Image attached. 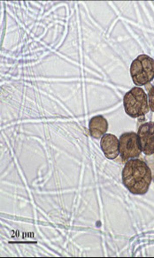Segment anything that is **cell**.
Here are the masks:
<instances>
[{
	"label": "cell",
	"instance_id": "cell-2",
	"mask_svg": "<svg viewBox=\"0 0 154 258\" xmlns=\"http://www.w3.org/2000/svg\"><path fill=\"white\" fill-rule=\"evenodd\" d=\"M123 105L127 115L130 118H139L150 111L148 97L144 90L140 87H134L123 97Z\"/></svg>",
	"mask_w": 154,
	"mask_h": 258
},
{
	"label": "cell",
	"instance_id": "cell-1",
	"mask_svg": "<svg viewBox=\"0 0 154 258\" xmlns=\"http://www.w3.org/2000/svg\"><path fill=\"white\" fill-rule=\"evenodd\" d=\"M149 165L137 158L126 162L122 170V183L133 195H145L152 180Z\"/></svg>",
	"mask_w": 154,
	"mask_h": 258
},
{
	"label": "cell",
	"instance_id": "cell-8",
	"mask_svg": "<svg viewBox=\"0 0 154 258\" xmlns=\"http://www.w3.org/2000/svg\"><path fill=\"white\" fill-rule=\"evenodd\" d=\"M148 104L150 111L154 112V86L151 87L148 92Z\"/></svg>",
	"mask_w": 154,
	"mask_h": 258
},
{
	"label": "cell",
	"instance_id": "cell-4",
	"mask_svg": "<svg viewBox=\"0 0 154 258\" xmlns=\"http://www.w3.org/2000/svg\"><path fill=\"white\" fill-rule=\"evenodd\" d=\"M119 149L122 162L139 158L142 151L137 134L134 132L122 134L119 139Z\"/></svg>",
	"mask_w": 154,
	"mask_h": 258
},
{
	"label": "cell",
	"instance_id": "cell-3",
	"mask_svg": "<svg viewBox=\"0 0 154 258\" xmlns=\"http://www.w3.org/2000/svg\"><path fill=\"white\" fill-rule=\"evenodd\" d=\"M130 76L136 86H143L154 79V59L145 54H141L130 66Z\"/></svg>",
	"mask_w": 154,
	"mask_h": 258
},
{
	"label": "cell",
	"instance_id": "cell-7",
	"mask_svg": "<svg viewBox=\"0 0 154 258\" xmlns=\"http://www.w3.org/2000/svg\"><path fill=\"white\" fill-rule=\"evenodd\" d=\"M89 130L90 137L94 139H101L107 134L108 130V122L102 115H97L90 118L89 122Z\"/></svg>",
	"mask_w": 154,
	"mask_h": 258
},
{
	"label": "cell",
	"instance_id": "cell-6",
	"mask_svg": "<svg viewBox=\"0 0 154 258\" xmlns=\"http://www.w3.org/2000/svg\"><path fill=\"white\" fill-rule=\"evenodd\" d=\"M100 147L106 158L110 160H114L120 154L119 139L115 135L106 134L104 137L101 138Z\"/></svg>",
	"mask_w": 154,
	"mask_h": 258
},
{
	"label": "cell",
	"instance_id": "cell-5",
	"mask_svg": "<svg viewBox=\"0 0 154 258\" xmlns=\"http://www.w3.org/2000/svg\"><path fill=\"white\" fill-rule=\"evenodd\" d=\"M137 136L139 138L140 147L143 154H154V122L143 123L140 125Z\"/></svg>",
	"mask_w": 154,
	"mask_h": 258
}]
</instances>
